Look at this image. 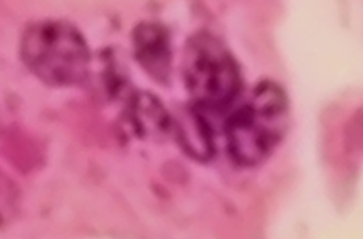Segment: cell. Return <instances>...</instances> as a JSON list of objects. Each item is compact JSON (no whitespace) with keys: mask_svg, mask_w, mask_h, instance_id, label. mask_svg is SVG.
I'll use <instances>...</instances> for the list:
<instances>
[{"mask_svg":"<svg viewBox=\"0 0 363 239\" xmlns=\"http://www.w3.org/2000/svg\"><path fill=\"white\" fill-rule=\"evenodd\" d=\"M288 119L289 104L282 88L272 82L259 84L225 126L233 160L252 166L269 157L285 136Z\"/></svg>","mask_w":363,"mask_h":239,"instance_id":"6da1fadb","label":"cell"},{"mask_svg":"<svg viewBox=\"0 0 363 239\" xmlns=\"http://www.w3.org/2000/svg\"><path fill=\"white\" fill-rule=\"evenodd\" d=\"M20 51L27 68L49 86L77 85L89 72V45L79 29L64 20L31 24L23 33Z\"/></svg>","mask_w":363,"mask_h":239,"instance_id":"7a4b0ae2","label":"cell"},{"mask_svg":"<svg viewBox=\"0 0 363 239\" xmlns=\"http://www.w3.org/2000/svg\"><path fill=\"white\" fill-rule=\"evenodd\" d=\"M184 74L194 106L200 110H223L240 90L235 60L219 42L206 35L194 38L187 45Z\"/></svg>","mask_w":363,"mask_h":239,"instance_id":"3957f363","label":"cell"},{"mask_svg":"<svg viewBox=\"0 0 363 239\" xmlns=\"http://www.w3.org/2000/svg\"><path fill=\"white\" fill-rule=\"evenodd\" d=\"M136 60L142 68L156 82H168L172 52L168 32L161 25L143 23L133 33Z\"/></svg>","mask_w":363,"mask_h":239,"instance_id":"277c9868","label":"cell"},{"mask_svg":"<svg viewBox=\"0 0 363 239\" xmlns=\"http://www.w3.org/2000/svg\"><path fill=\"white\" fill-rule=\"evenodd\" d=\"M2 154L21 173L29 174L43 165L45 149L43 141L18 124L2 130Z\"/></svg>","mask_w":363,"mask_h":239,"instance_id":"5b68a950","label":"cell"},{"mask_svg":"<svg viewBox=\"0 0 363 239\" xmlns=\"http://www.w3.org/2000/svg\"><path fill=\"white\" fill-rule=\"evenodd\" d=\"M128 110L129 120L137 135L160 138L169 132L172 121L155 96L147 92L132 94Z\"/></svg>","mask_w":363,"mask_h":239,"instance_id":"8992f818","label":"cell"},{"mask_svg":"<svg viewBox=\"0 0 363 239\" xmlns=\"http://www.w3.org/2000/svg\"><path fill=\"white\" fill-rule=\"evenodd\" d=\"M187 116L186 125L178 130L179 141L191 157L208 160L214 153L211 129L199 108L191 109Z\"/></svg>","mask_w":363,"mask_h":239,"instance_id":"52a82bcc","label":"cell"}]
</instances>
